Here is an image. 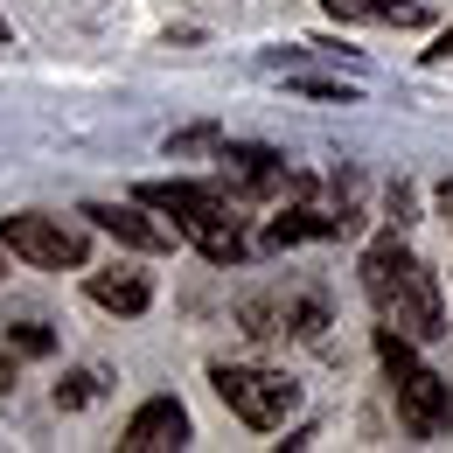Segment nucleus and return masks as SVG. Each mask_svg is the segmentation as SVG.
I'll use <instances>...</instances> for the list:
<instances>
[{"mask_svg": "<svg viewBox=\"0 0 453 453\" xmlns=\"http://www.w3.org/2000/svg\"><path fill=\"white\" fill-rule=\"evenodd\" d=\"M363 293H370L377 321L397 328V335H411V342H440V335H447L440 280H433V273H426L397 237H384V244H370V251H363Z\"/></svg>", "mask_w": 453, "mask_h": 453, "instance_id": "f257e3e1", "label": "nucleus"}, {"mask_svg": "<svg viewBox=\"0 0 453 453\" xmlns=\"http://www.w3.org/2000/svg\"><path fill=\"white\" fill-rule=\"evenodd\" d=\"M133 203H147L154 217H168V230L188 237L210 265H244V258H251V237L237 230L230 203L217 188H203V181H140Z\"/></svg>", "mask_w": 453, "mask_h": 453, "instance_id": "f03ea898", "label": "nucleus"}, {"mask_svg": "<svg viewBox=\"0 0 453 453\" xmlns=\"http://www.w3.org/2000/svg\"><path fill=\"white\" fill-rule=\"evenodd\" d=\"M377 363H384V377H391L397 418H404L418 440L447 433V426H453V384L440 377V370H426V363H418L411 335H397V328H377Z\"/></svg>", "mask_w": 453, "mask_h": 453, "instance_id": "7ed1b4c3", "label": "nucleus"}, {"mask_svg": "<svg viewBox=\"0 0 453 453\" xmlns=\"http://www.w3.org/2000/svg\"><path fill=\"white\" fill-rule=\"evenodd\" d=\"M0 244H7V258L35 265V273H84V265H91L84 224H63L50 210H14V217H0Z\"/></svg>", "mask_w": 453, "mask_h": 453, "instance_id": "20e7f679", "label": "nucleus"}, {"mask_svg": "<svg viewBox=\"0 0 453 453\" xmlns=\"http://www.w3.org/2000/svg\"><path fill=\"white\" fill-rule=\"evenodd\" d=\"M210 384H217V397H224L244 426H258V433H273V426H286V418L300 411V384L280 377V370H258V363H217Z\"/></svg>", "mask_w": 453, "mask_h": 453, "instance_id": "39448f33", "label": "nucleus"}, {"mask_svg": "<svg viewBox=\"0 0 453 453\" xmlns=\"http://www.w3.org/2000/svg\"><path fill=\"white\" fill-rule=\"evenodd\" d=\"M217 181H224L230 196H244V203H273V196H307V174H293L273 154V147H244V140H230L217 147Z\"/></svg>", "mask_w": 453, "mask_h": 453, "instance_id": "423d86ee", "label": "nucleus"}, {"mask_svg": "<svg viewBox=\"0 0 453 453\" xmlns=\"http://www.w3.org/2000/svg\"><path fill=\"white\" fill-rule=\"evenodd\" d=\"M77 217H91V224L105 230L112 244H126V251H147V258H154V251H174V230L161 224L147 203H84Z\"/></svg>", "mask_w": 453, "mask_h": 453, "instance_id": "0eeeda50", "label": "nucleus"}, {"mask_svg": "<svg viewBox=\"0 0 453 453\" xmlns=\"http://www.w3.org/2000/svg\"><path fill=\"white\" fill-rule=\"evenodd\" d=\"M119 447L126 453H181L188 447V411H181V397H147V404L126 418Z\"/></svg>", "mask_w": 453, "mask_h": 453, "instance_id": "6e6552de", "label": "nucleus"}, {"mask_svg": "<svg viewBox=\"0 0 453 453\" xmlns=\"http://www.w3.org/2000/svg\"><path fill=\"white\" fill-rule=\"evenodd\" d=\"M84 293H91V307H105L119 321H133V314H147L154 307V280L140 273V265H84Z\"/></svg>", "mask_w": 453, "mask_h": 453, "instance_id": "1a4fd4ad", "label": "nucleus"}, {"mask_svg": "<svg viewBox=\"0 0 453 453\" xmlns=\"http://www.w3.org/2000/svg\"><path fill=\"white\" fill-rule=\"evenodd\" d=\"M349 224H356L349 210H314V203H293V210H280V217L265 224V244H273V251H286V244H328V237H342Z\"/></svg>", "mask_w": 453, "mask_h": 453, "instance_id": "9d476101", "label": "nucleus"}, {"mask_svg": "<svg viewBox=\"0 0 453 453\" xmlns=\"http://www.w3.org/2000/svg\"><path fill=\"white\" fill-rule=\"evenodd\" d=\"M342 21H384V28H411L418 21V0H321Z\"/></svg>", "mask_w": 453, "mask_h": 453, "instance_id": "9b49d317", "label": "nucleus"}, {"mask_svg": "<svg viewBox=\"0 0 453 453\" xmlns=\"http://www.w3.org/2000/svg\"><path fill=\"white\" fill-rule=\"evenodd\" d=\"M321 328H328V300H321V293H286L280 300V335L314 342Z\"/></svg>", "mask_w": 453, "mask_h": 453, "instance_id": "f8f14e48", "label": "nucleus"}, {"mask_svg": "<svg viewBox=\"0 0 453 453\" xmlns=\"http://www.w3.org/2000/svg\"><path fill=\"white\" fill-rule=\"evenodd\" d=\"M50 349H57V335H50L42 321H14V328H7V356H14V363H35V356H50Z\"/></svg>", "mask_w": 453, "mask_h": 453, "instance_id": "ddd939ff", "label": "nucleus"}, {"mask_svg": "<svg viewBox=\"0 0 453 453\" xmlns=\"http://www.w3.org/2000/svg\"><path fill=\"white\" fill-rule=\"evenodd\" d=\"M98 391H105L98 370H70V377L57 384V411H84V404H98Z\"/></svg>", "mask_w": 453, "mask_h": 453, "instance_id": "4468645a", "label": "nucleus"}, {"mask_svg": "<svg viewBox=\"0 0 453 453\" xmlns=\"http://www.w3.org/2000/svg\"><path fill=\"white\" fill-rule=\"evenodd\" d=\"M293 91H307V98H335V105H356V91H349V84H321V77H300Z\"/></svg>", "mask_w": 453, "mask_h": 453, "instance_id": "2eb2a0df", "label": "nucleus"}, {"mask_svg": "<svg viewBox=\"0 0 453 453\" xmlns=\"http://www.w3.org/2000/svg\"><path fill=\"white\" fill-rule=\"evenodd\" d=\"M426 63H433V70H440V63H453V28L440 35V42H433V50H426Z\"/></svg>", "mask_w": 453, "mask_h": 453, "instance_id": "dca6fc26", "label": "nucleus"}, {"mask_svg": "<svg viewBox=\"0 0 453 453\" xmlns=\"http://www.w3.org/2000/svg\"><path fill=\"white\" fill-rule=\"evenodd\" d=\"M433 210H440V217L453 224V181H440V188H433Z\"/></svg>", "mask_w": 453, "mask_h": 453, "instance_id": "f3484780", "label": "nucleus"}, {"mask_svg": "<svg viewBox=\"0 0 453 453\" xmlns=\"http://www.w3.org/2000/svg\"><path fill=\"white\" fill-rule=\"evenodd\" d=\"M0 280H7V244H0Z\"/></svg>", "mask_w": 453, "mask_h": 453, "instance_id": "a211bd4d", "label": "nucleus"}, {"mask_svg": "<svg viewBox=\"0 0 453 453\" xmlns=\"http://www.w3.org/2000/svg\"><path fill=\"white\" fill-rule=\"evenodd\" d=\"M0 42H7V14H0Z\"/></svg>", "mask_w": 453, "mask_h": 453, "instance_id": "6ab92c4d", "label": "nucleus"}]
</instances>
